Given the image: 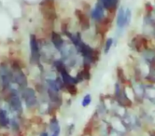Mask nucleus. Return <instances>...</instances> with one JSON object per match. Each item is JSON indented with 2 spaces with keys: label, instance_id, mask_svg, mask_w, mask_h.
Listing matches in <instances>:
<instances>
[{
  "label": "nucleus",
  "instance_id": "obj_11",
  "mask_svg": "<svg viewBox=\"0 0 155 136\" xmlns=\"http://www.w3.org/2000/svg\"><path fill=\"white\" fill-rule=\"evenodd\" d=\"M100 2L106 10L109 11L110 13H113L117 8L119 0H100Z\"/></svg>",
  "mask_w": 155,
  "mask_h": 136
},
{
  "label": "nucleus",
  "instance_id": "obj_21",
  "mask_svg": "<svg viewBox=\"0 0 155 136\" xmlns=\"http://www.w3.org/2000/svg\"><path fill=\"white\" fill-rule=\"evenodd\" d=\"M10 123H12V129H13V131H14L15 132L20 131V126H19L18 122H17L15 119H12V121H10Z\"/></svg>",
  "mask_w": 155,
  "mask_h": 136
},
{
  "label": "nucleus",
  "instance_id": "obj_2",
  "mask_svg": "<svg viewBox=\"0 0 155 136\" xmlns=\"http://www.w3.org/2000/svg\"><path fill=\"white\" fill-rule=\"evenodd\" d=\"M0 81L4 89H9L13 82V71L6 63H0Z\"/></svg>",
  "mask_w": 155,
  "mask_h": 136
},
{
  "label": "nucleus",
  "instance_id": "obj_14",
  "mask_svg": "<svg viewBox=\"0 0 155 136\" xmlns=\"http://www.w3.org/2000/svg\"><path fill=\"white\" fill-rule=\"evenodd\" d=\"M46 82L48 85V89L51 90H53L55 92H60V88L58 86V83L56 81V79H46Z\"/></svg>",
  "mask_w": 155,
  "mask_h": 136
},
{
  "label": "nucleus",
  "instance_id": "obj_22",
  "mask_svg": "<svg viewBox=\"0 0 155 136\" xmlns=\"http://www.w3.org/2000/svg\"><path fill=\"white\" fill-rule=\"evenodd\" d=\"M40 136H49V133L47 131H43L40 133Z\"/></svg>",
  "mask_w": 155,
  "mask_h": 136
},
{
  "label": "nucleus",
  "instance_id": "obj_19",
  "mask_svg": "<svg viewBox=\"0 0 155 136\" xmlns=\"http://www.w3.org/2000/svg\"><path fill=\"white\" fill-rule=\"evenodd\" d=\"M131 19H132V12L129 8H125V24L126 25H128L131 21Z\"/></svg>",
  "mask_w": 155,
  "mask_h": 136
},
{
  "label": "nucleus",
  "instance_id": "obj_7",
  "mask_svg": "<svg viewBox=\"0 0 155 136\" xmlns=\"http://www.w3.org/2000/svg\"><path fill=\"white\" fill-rule=\"evenodd\" d=\"M105 8L103 7V5L101 4V2H98L94 8L92 10V12H91V18L93 20H94L96 22L98 21H102L104 18H105Z\"/></svg>",
  "mask_w": 155,
  "mask_h": 136
},
{
  "label": "nucleus",
  "instance_id": "obj_12",
  "mask_svg": "<svg viewBox=\"0 0 155 136\" xmlns=\"http://www.w3.org/2000/svg\"><path fill=\"white\" fill-rule=\"evenodd\" d=\"M9 123H10V120L8 118L7 111L0 108V126L3 128H6L8 126Z\"/></svg>",
  "mask_w": 155,
  "mask_h": 136
},
{
  "label": "nucleus",
  "instance_id": "obj_3",
  "mask_svg": "<svg viewBox=\"0 0 155 136\" xmlns=\"http://www.w3.org/2000/svg\"><path fill=\"white\" fill-rule=\"evenodd\" d=\"M29 46H30V63L32 64H38L40 60V50H39L38 38L35 35H30Z\"/></svg>",
  "mask_w": 155,
  "mask_h": 136
},
{
  "label": "nucleus",
  "instance_id": "obj_10",
  "mask_svg": "<svg viewBox=\"0 0 155 136\" xmlns=\"http://www.w3.org/2000/svg\"><path fill=\"white\" fill-rule=\"evenodd\" d=\"M116 21H117V26L120 29L126 26V24H125V8H123V7L119 8Z\"/></svg>",
  "mask_w": 155,
  "mask_h": 136
},
{
  "label": "nucleus",
  "instance_id": "obj_18",
  "mask_svg": "<svg viewBox=\"0 0 155 136\" xmlns=\"http://www.w3.org/2000/svg\"><path fill=\"white\" fill-rule=\"evenodd\" d=\"M117 71H118V77H119V79H120V81L121 83H123V84H125V82H126V80H127V78H126L124 73V70L121 69L120 67H119Z\"/></svg>",
  "mask_w": 155,
  "mask_h": 136
},
{
  "label": "nucleus",
  "instance_id": "obj_16",
  "mask_svg": "<svg viewBox=\"0 0 155 136\" xmlns=\"http://www.w3.org/2000/svg\"><path fill=\"white\" fill-rule=\"evenodd\" d=\"M92 103V95L91 94H86L84 96V98L81 101V105L83 107H87L88 105H90V104Z\"/></svg>",
  "mask_w": 155,
  "mask_h": 136
},
{
  "label": "nucleus",
  "instance_id": "obj_5",
  "mask_svg": "<svg viewBox=\"0 0 155 136\" xmlns=\"http://www.w3.org/2000/svg\"><path fill=\"white\" fill-rule=\"evenodd\" d=\"M7 101L9 105L10 109H12V111L17 112L18 114H21V113L23 112V105H21V98L18 96L17 92H15V89H12L9 90Z\"/></svg>",
  "mask_w": 155,
  "mask_h": 136
},
{
  "label": "nucleus",
  "instance_id": "obj_8",
  "mask_svg": "<svg viewBox=\"0 0 155 136\" xmlns=\"http://www.w3.org/2000/svg\"><path fill=\"white\" fill-rule=\"evenodd\" d=\"M75 14L80 21V24L81 26V29L86 31L90 28V19L88 17L82 10L81 9H76L75 10Z\"/></svg>",
  "mask_w": 155,
  "mask_h": 136
},
{
  "label": "nucleus",
  "instance_id": "obj_13",
  "mask_svg": "<svg viewBox=\"0 0 155 136\" xmlns=\"http://www.w3.org/2000/svg\"><path fill=\"white\" fill-rule=\"evenodd\" d=\"M50 130L52 131V133L60 134V131H61L60 124H59V121L57 120V118L55 117L51 118V120H50Z\"/></svg>",
  "mask_w": 155,
  "mask_h": 136
},
{
  "label": "nucleus",
  "instance_id": "obj_4",
  "mask_svg": "<svg viewBox=\"0 0 155 136\" xmlns=\"http://www.w3.org/2000/svg\"><path fill=\"white\" fill-rule=\"evenodd\" d=\"M21 98L25 101V104L28 109L36 108L38 105V98L36 95V92L32 88H25L21 92Z\"/></svg>",
  "mask_w": 155,
  "mask_h": 136
},
{
  "label": "nucleus",
  "instance_id": "obj_23",
  "mask_svg": "<svg viewBox=\"0 0 155 136\" xmlns=\"http://www.w3.org/2000/svg\"><path fill=\"white\" fill-rule=\"evenodd\" d=\"M51 136H59V134H56V133H52Z\"/></svg>",
  "mask_w": 155,
  "mask_h": 136
},
{
  "label": "nucleus",
  "instance_id": "obj_1",
  "mask_svg": "<svg viewBox=\"0 0 155 136\" xmlns=\"http://www.w3.org/2000/svg\"><path fill=\"white\" fill-rule=\"evenodd\" d=\"M39 10L41 15L48 21L53 22L57 17L54 0H42L39 4Z\"/></svg>",
  "mask_w": 155,
  "mask_h": 136
},
{
  "label": "nucleus",
  "instance_id": "obj_15",
  "mask_svg": "<svg viewBox=\"0 0 155 136\" xmlns=\"http://www.w3.org/2000/svg\"><path fill=\"white\" fill-rule=\"evenodd\" d=\"M64 89H66V92H68L72 96H75V95L78 94V88H77V85H75V84L64 85Z\"/></svg>",
  "mask_w": 155,
  "mask_h": 136
},
{
  "label": "nucleus",
  "instance_id": "obj_20",
  "mask_svg": "<svg viewBox=\"0 0 155 136\" xmlns=\"http://www.w3.org/2000/svg\"><path fill=\"white\" fill-rule=\"evenodd\" d=\"M147 96L149 97V99H155V89L153 88H148L146 90Z\"/></svg>",
  "mask_w": 155,
  "mask_h": 136
},
{
  "label": "nucleus",
  "instance_id": "obj_6",
  "mask_svg": "<svg viewBox=\"0 0 155 136\" xmlns=\"http://www.w3.org/2000/svg\"><path fill=\"white\" fill-rule=\"evenodd\" d=\"M13 82L16 83L21 89H24L28 85V79L25 72L23 71V68H18V69H13Z\"/></svg>",
  "mask_w": 155,
  "mask_h": 136
},
{
  "label": "nucleus",
  "instance_id": "obj_9",
  "mask_svg": "<svg viewBox=\"0 0 155 136\" xmlns=\"http://www.w3.org/2000/svg\"><path fill=\"white\" fill-rule=\"evenodd\" d=\"M51 43L53 44L54 48L58 50H61L64 47V39L63 37H61V35L59 33L55 32V31H51Z\"/></svg>",
  "mask_w": 155,
  "mask_h": 136
},
{
  "label": "nucleus",
  "instance_id": "obj_17",
  "mask_svg": "<svg viewBox=\"0 0 155 136\" xmlns=\"http://www.w3.org/2000/svg\"><path fill=\"white\" fill-rule=\"evenodd\" d=\"M112 45H113V38H107L105 42V46H104V51L105 53H107L110 49H111L112 47Z\"/></svg>",
  "mask_w": 155,
  "mask_h": 136
}]
</instances>
